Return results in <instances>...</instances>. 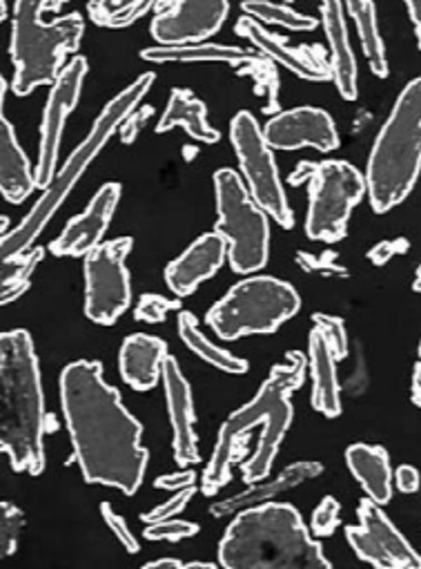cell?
I'll return each instance as SVG.
<instances>
[{
	"label": "cell",
	"mask_w": 421,
	"mask_h": 569,
	"mask_svg": "<svg viewBox=\"0 0 421 569\" xmlns=\"http://www.w3.org/2000/svg\"><path fill=\"white\" fill-rule=\"evenodd\" d=\"M412 291H414V293H421V266L417 268V274H414V283H412Z\"/></svg>",
	"instance_id": "cell-49"
},
{
	"label": "cell",
	"mask_w": 421,
	"mask_h": 569,
	"mask_svg": "<svg viewBox=\"0 0 421 569\" xmlns=\"http://www.w3.org/2000/svg\"><path fill=\"white\" fill-rule=\"evenodd\" d=\"M345 462L352 476L359 480L361 489L377 505H385L392 498V469L390 458L383 447L352 445L345 451Z\"/></svg>",
	"instance_id": "cell-26"
},
{
	"label": "cell",
	"mask_w": 421,
	"mask_h": 569,
	"mask_svg": "<svg viewBox=\"0 0 421 569\" xmlns=\"http://www.w3.org/2000/svg\"><path fill=\"white\" fill-rule=\"evenodd\" d=\"M403 3L408 8L410 21L417 30V43H419V50H421V0H403Z\"/></svg>",
	"instance_id": "cell-46"
},
{
	"label": "cell",
	"mask_w": 421,
	"mask_h": 569,
	"mask_svg": "<svg viewBox=\"0 0 421 569\" xmlns=\"http://www.w3.org/2000/svg\"><path fill=\"white\" fill-rule=\"evenodd\" d=\"M48 413L32 336H0V449L14 471H46Z\"/></svg>",
	"instance_id": "cell-3"
},
{
	"label": "cell",
	"mask_w": 421,
	"mask_h": 569,
	"mask_svg": "<svg viewBox=\"0 0 421 569\" xmlns=\"http://www.w3.org/2000/svg\"><path fill=\"white\" fill-rule=\"evenodd\" d=\"M312 320H314V327L323 333L332 356L337 360H343L348 356V331H345L343 320L328 316V313H314Z\"/></svg>",
	"instance_id": "cell-36"
},
{
	"label": "cell",
	"mask_w": 421,
	"mask_h": 569,
	"mask_svg": "<svg viewBox=\"0 0 421 569\" xmlns=\"http://www.w3.org/2000/svg\"><path fill=\"white\" fill-rule=\"evenodd\" d=\"M321 26L330 48L332 81L345 101L357 99V61L350 48L343 0H321Z\"/></svg>",
	"instance_id": "cell-21"
},
{
	"label": "cell",
	"mask_w": 421,
	"mask_h": 569,
	"mask_svg": "<svg viewBox=\"0 0 421 569\" xmlns=\"http://www.w3.org/2000/svg\"><path fill=\"white\" fill-rule=\"evenodd\" d=\"M86 74H88V61L83 57H77L66 66V70L61 72V77L50 90L48 106L43 112V123H41V148H39V166H37L39 188H48L57 177V161H59L63 128L68 117L79 106Z\"/></svg>",
	"instance_id": "cell-14"
},
{
	"label": "cell",
	"mask_w": 421,
	"mask_h": 569,
	"mask_svg": "<svg viewBox=\"0 0 421 569\" xmlns=\"http://www.w3.org/2000/svg\"><path fill=\"white\" fill-rule=\"evenodd\" d=\"M243 14L254 19V21H263L268 26H279L285 30H294V32H305V30H314L317 21L294 12L290 6H274L268 3V0H245L241 6Z\"/></svg>",
	"instance_id": "cell-32"
},
{
	"label": "cell",
	"mask_w": 421,
	"mask_h": 569,
	"mask_svg": "<svg viewBox=\"0 0 421 569\" xmlns=\"http://www.w3.org/2000/svg\"><path fill=\"white\" fill-rule=\"evenodd\" d=\"M419 358H421V345H419ZM412 402L421 409V360L414 367V376H412Z\"/></svg>",
	"instance_id": "cell-47"
},
{
	"label": "cell",
	"mask_w": 421,
	"mask_h": 569,
	"mask_svg": "<svg viewBox=\"0 0 421 569\" xmlns=\"http://www.w3.org/2000/svg\"><path fill=\"white\" fill-rule=\"evenodd\" d=\"M217 194V232L228 241L230 268L250 274L268 263L270 226L268 214L252 199L248 186L230 168L214 172Z\"/></svg>",
	"instance_id": "cell-9"
},
{
	"label": "cell",
	"mask_w": 421,
	"mask_h": 569,
	"mask_svg": "<svg viewBox=\"0 0 421 569\" xmlns=\"http://www.w3.org/2000/svg\"><path fill=\"white\" fill-rule=\"evenodd\" d=\"M34 188H39L37 172H32L12 123L0 117V192L10 203H23Z\"/></svg>",
	"instance_id": "cell-24"
},
{
	"label": "cell",
	"mask_w": 421,
	"mask_h": 569,
	"mask_svg": "<svg viewBox=\"0 0 421 569\" xmlns=\"http://www.w3.org/2000/svg\"><path fill=\"white\" fill-rule=\"evenodd\" d=\"M43 257H46L43 248H30L26 252L3 259V277H0V283H3V293H0V302L8 307L12 302H17L30 289V279H32L37 266L43 261Z\"/></svg>",
	"instance_id": "cell-31"
},
{
	"label": "cell",
	"mask_w": 421,
	"mask_h": 569,
	"mask_svg": "<svg viewBox=\"0 0 421 569\" xmlns=\"http://www.w3.org/2000/svg\"><path fill=\"white\" fill-rule=\"evenodd\" d=\"M339 511H341V505L337 502V498L332 496H325L321 500V505L314 509L312 513V533L319 536V538H325V536H332L337 525H339Z\"/></svg>",
	"instance_id": "cell-39"
},
{
	"label": "cell",
	"mask_w": 421,
	"mask_h": 569,
	"mask_svg": "<svg viewBox=\"0 0 421 569\" xmlns=\"http://www.w3.org/2000/svg\"><path fill=\"white\" fill-rule=\"evenodd\" d=\"M263 137L272 150L314 148L319 152H330L339 148L334 121L319 108H297L274 114L265 123Z\"/></svg>",
	"instance_id": "cell-16"
},
{
	"label": "cell",
	"mask_w": 421,
	"mask_h": 569,
	"mask_svg": "<svg viewBox=\"0 0 421 569\" xmlns=\"http://www.w3.org/2000/svg\"><path fill=\"white\" fill-rule=\"evenodd\" d=\"M143 567H146V569H161V567H172V569H179V567H186V562H181V560H174V558H161V560H152V562H146Z\"/></svg>",
	"instance_id": "cell-48"
},
{
	"label": "cell",
	"mask_w": 421,
	"mask_h": 569,
	"mask_svg": "<svg viewBox=\"0 0 421 569\" xmlns=\"http://www.w3.org/2000/svg\"><path fill=\"white\" fill-rule=\"evenodd\" d=\"M163 387H166V400H168V413L172 422V449L177 465H197L201 462V453L197 447V433H194V407H192V391L190 382L181 373V367L174 358H166L163 362Z\"/></svg>",
	"instance_id": "cell-18"
},
{
	"label": "cell",
	"mask_w": 421,
	"mask_h": 569,
	"mask_svg": "<svg viewBox=\"0 0 421 569\" xmlns=\"http://www.w3.org/2000/svg\"><path fill=\"white\" fill-rule=\"evenodd\" d=\"M181 305L177 300H168L163 296H143L134 309V318L148 325H161L170 311H179Z\"/></svg>",
	"instance_id": "cell-38"
},
{
	"label": "cell",
	"mask_w": 421,
	"mask_h": 569,
	"mask_svg": "<svg viewBox=\"0 0 421 569\" xmlns=\"http://www.w3.org/2000/svg\"><path fill=\"white\" fill-rule=\"evenodd\" d=\"M152 83H154V74L152 72L143 74L103 108L101 117L94 121L86 141L79 143V148L70 154V159L66 161L61 172H57L54 181L46 188L43 197L37 201V206L28 212V217L12 232L3 234V241H0V254H3V259L32 248L34 239L43 232V228L57 214L59 206L72 192V188L83 177L88 166L99 157V152L106 148L110 137L126 123V119L143 101V97L150 92Z\"/></svg>",
	"instance_id": "cell-7"
},
{
	"label": "cell",
	"mask_w": 421,
	"mask_h": 569,
	"mask_svg": "<svg viewBox=\"0 0 421 569\" xmlns=\"http://www.w3.org/2000/svg\"><path fill=\"white\" fill-rule=\"evenodd\" d=\"M141 57L152 63H168V61H186V63H197V61H223L230 66H243L250 54L239 50V48H228V46H181V48H154V50H143Z\"/></svg>",
	"instance_id": "cell-30"
},
{
	"label": "cell",
	"mask_w": 421,
	"mask_h": 569,
	"mask_svg": "<svg viewBox=\"0 0 421 569\" xmlns=\"http://www.w3.org/2000/svg\"><path fill=\"white\" fill-rule=\"evenodd\" d=\"M294 3V0H283V6H292Z\"/></svg>",
	"instance_id": "cell-50"
},
{
	"label": "cell",
	"mask_w": 421,
	"mask_h": 569,
	"mask_svg": "<svg viewBox=\"0 0 421 569\" xmlns=\"http://www.w3.org/2000/svg\"><path fill=\"white\" fill-rule=\"evenodd\" d=\"M121 199L119 183H106L90 201L83 214L70 219L66 230L50 243L57 257H83L101 246V239L117 212Z\"/></svg>",
	"instance_id": "cell-17"
},
{
	"label": "cell",
	"mask_w": 421,
	"mask_h": 569,
	"mask_svg": "<svg viewBox=\"0 0 421 569\" xmlns=\"http://www.w3.org/2000/svg\"><path fill=\"white\" fill-rule=\"evenodd\" d=\"M101 516H103V520L108 522V527L112 529V533L123 542V547H126L130 553H139V549H141L139 540L132 536L128 522L112 509L110 502H103V505H101Z\"/></svg>",
	"instance_id": "cell-41"
},
{
	"label": "cell",
	"mask_w": 421,
	"mask_h": 569,
	"mask_svg": "<svg viewBox=\"0 0 421 569\" xmlns=\"http://www.w3.org/2000/svg\"><path fill=\"white\" fill-rule=\"evenodd\" d=\"M132 237H119L86 254V316L101 327H112L132 305L126 259Z\"/></svg>",
	"instance_id": "cell-12"
},
{
	"label": "cell",
	"mask_w": 421,
	"mask_h": 569,
	"mask_svg": "<svg viewBox=\"0 0 421 569\" xmlns=\"http://www.w3.org/2000/svg\"><path fill=\"white\" fill-rule=\"evenodd\" d=\"M357 516L359 525L345 527V540L361 560L379 569H421V556L390 522L381 505L365 498Z\"/></svg>",
	"instance_id": "cell-13"
},
{
	"label": "cell",
	"mask_w": 421,
	"mask_h": 569,
	"mask_svg": "<svg viewBox=\"0 0 421 569\" xmlns=\"http://www.w3.org/2000/svg\"><path fill=\"white\" fill-rule=\"evenodd\" d=\"M421 172V77L399 94L368 157L365 183L374 212L399 206Z\"/></svg>",
	"instance_id": "cell-5"
},
{
	"label": "cell",
	"mask_w": 421,
	"mask_h": 569,
	"mask_svg": "<svg viewBox=\"0 0 421 569\" xmlns=\"http://www.w3.org/2000/svg\"><path fill=\"white\" fill-rule=\"evenodd\" d=\"M237 32L241 37H245L248 41H252L254 48L263 57H268L272 63H279L281 68L294 72L297 77H301L305 81H325L332 77L330 63L323 61V54H317V52H321L319 48H308V46L288 48L279 37L261 30L257 26V21L250 17H243L237 23Z\"/></svg>",
	"instance_id": "cell-20"
},
{
	"label": "cell",
	"mask_w": 421,
	"mask_h": 569,
	"mask_svg": "<svg viewBox=\"0 0 421 569\" xmlns=\"http://www.w3.org/2000/svg\"><path fill=\"white\" fill-rule=\"evenodd\" d=\"M150 6L152 0H101L99 6L92 3L90 10L99 26L123 28L134 23Z\"/></svg>",
	"instance_id": "cell-33"
},
{
	"label": "cell",
	"mask_w": 421,
	"mask_h": 569,
	"mask_svg": "<svg viewBox=\"0 0 421 569\" xmlns=\"http://www.w3.org/2000/svg\"><path fill=\"white\" fill-rule=\"evenodd\" d=\"M179 336H181V340L186 342V347H188L192 353H197L203 362H208V365H212V367H217V369H221V371H225V373H230V376H243V373H248V369H250L248 362H245L243 358H237L234 353H230V351H225V349L212 345V342L201 333L197 318H194L192 313H188V311H181V313H179Z\"/></svg>",
	"instance_id": "cell-29"
},
{
	"label": "cell",
	"mask_w": 421,
	"mask_h": 569,
	"mask_svg": "<svg viewBox=\"0 0 421 569\" xmlns=\"http://www.w3.org/2000/svg\"><path fill=\"white\" fill-rule=\"evenodd\" d=\"M230 141L239 157V166L252 199L270 214L281 228H292L294 217L288 206L272 148L263 130L250 112H239L230 123Z\"/></svg>",
	"instance_id": "cell-11"
},
{
	"label": "cell",
	"mask_w": 421,
	"mask_h": 569,
	"mask_svg": "<svg viewBox=\"0 0 421 569\" xmlns=\"http://www.w3.org/2000/svg\"><path fill=\"white\" fill-rule=\"evenodd\" d=\"M199 533L197 522L188 520H161V522H150L143 531L148 540H168V542H179L183 538H192Z\"/></svg>",
	"instance_id": "cell-37"
},
{
	"label": "cell",
	"mask_w": 421,
	"mask_h": 569,
	"mask_svg": "<svg viewBox=\"0 0 421 569\" xmlns=\"http://www.w3.org/2000/svg\"><path fill=\"white\" fill-rule=\"evenodd\" d=\"M419 471L412 467V465H401L397 471H394V485L399 491L403 493H414L419 489Z\"/></svg>",
	"instance_id": "cell-45"
},
{
	"label": "cell",
	"mask_w": 421,
	"mask_h": 569,
	"mask_svg": "<svg viewBox=\"0 0 421 569\" xmlns=\"http://www.w3.org/2000/svg\"><path fill=\"white\" fill-rule=\"evenodd\" d=\"M299 172H305L310 183L305 234L325 243L341 241L348 232L352 208L368 194L365 177L348 161L301 166Z\"/></svg>",
	"instance_id": "cell-10"
},
{
	"label": "cell",
	"mask_w": 421,
	"mask_h": 569,
	"mask_svg": "<svg viewBox=\"0 0 421 569\" xmlns=\"http://www.w3.org/2000/svg\"><path fill=\"white\" fill-rule=\"evenodd\" d=\"M225 569H330L301 513L292 505L265 502L237 513L219 542Z\"/></svg>",
	"instance_id": "cell-4"
},
{
	"label": "cell",
	"mask_w": 421,
	"mask_h": 569,
	"mask_svg": "<svg viewBox=\"0 0 421 569\" xmlns=\"http://www.w3.org/2000/svg\"><path fill=\"white\" fill-rule=\"evenodd\" d=\"M345 8L357 26V34H359V41H361V48L370 63L372 74L379 79H385L388 77L385 46H383L381 32H379L377 10L372 6V0H345Z\"/></svg>",
	"instance_id": "cell-28"
},
{
	"label": "cell",
	"mask_w": 421,
	"mask_h": 569,
	"mask_svg": "<svg viewBox=\"0 0 421 569\" xmlns=\"http://www.w3.org/2000/svg\"><path fill=\"white\" fill-rule=\"evenodd\" d=\"M410 250V241L405 237H399V239H388V241H381L377 246H372L368 250V259L374 263V266H383L388 263L394 254H405Z\"/></svg>",
	"instance_id": "cell-43"
},
{
	"label": "cell",
	"mask_w": 421,
	"mask_h": 569,
	"mask_svg": "<svg viewBox=\"0 0 421 569\" xmlns=\"http://www.w3.org/2000/svg\"><path fill=\"white\" fill-rule=\"evenodd\" d=\"M23 527H26V513L8 500L0 502V556L8 558L17 551Z\"/></svg>",
	"instance_id": "cell-35"
},
{
	"label": "cell",
	"mask_w": 421,
	"mask_h": 569,
	"mask_svg": "<svg viewBox=\"0 0 421 569\" xmlns=\"http://www.w3.org/2000/svg\"><path fill=\"white\" fill-rule=\"evenodd\" d=\"M237 74H250L254 79V83H257V90L259 92H268V106L263 108L268 114L279 110V101H277L279 79H277V70H274V66H272V61L268 57H263V59L250 57L241 66V72H237Z\"/></svg>",
	"instance_id": "cell-34"
},
{
	"label": "cell",
	"mask_w": 421,
	"mask_h": 569,
	"mask_svg": "<svg viewBox=\"0 0 421 569\" xmlns=\"http://www.w3.org/2000/svg\"><path fill=\"white\" fill-rule=\"evenodd\" d=\"M323 471V467L319 462H297V465H290L285 467L274 480L270 482H259V485H250L245 491L232 496V498H225V500H219L210 507V513L217 516V518H228V516H237L239 511L243 509H250V507H257V505H265V502H272L277 496L317 478L319 473Z\"/></svg>",
	"instance_id": "cell-23"
},
{
	"label": "cell",
	"mask_w": 421,
	"mask_h": 569,
	"mask_svg": "<svg viewBox=\"0 0 421 569\" xmlns=\"http://www.w3.org/2000/svg\"><path fill=\"white\" fill-rule=\"evenodd\" d=\"M194 493H197V485H192V487H186V489H179V493L174 496V498H170L168 502H163V505H159V507H154L152 511H146V513H141V520L143 522H161V520H170V518H174V516H179L186 507H188V502L194 498Z\"/></svg>",
	"instance_id": "cell-40"
},
{
	"label": "cell",
	"mask_w": 421,
	"mask_h": 569,
	"mask_svg": "<svg viewBox=\"0 0 421 569\" xmlns=\"http://www.w3.org/2000/svg\"><path fill=\"white\" fill-rule=\"evenodd\" d=\"M63 418L74 458L90 485L134 496L148 467L143 427L123 407L121 393L103 380V365L79 360L61 373Z\"/></svg>",
	"instance_id": "cell-1"
},
{
	"label": "cell",
	"mask_w": 421,
	"mask_h": 569,
	"mask_svg": "<svg viewBox=\"0 0 421 569\" xmlns=\"http://www.w3.org/2000/svg\"><path fill=\"white\" fill-rule=\"evenodd\" d=\"M230 12V0H170L152 21V37L166 48L199 46L214 37Z\"/></svg>",
	"instance_id": "cell-15"
},
{
	"label": "cell",
	"mask_w": 421,
	"mask_h": 569,
	"mask_svg": "<svg viewBox=\"0 0 421 569\" xmlns=\"http://www.w3.org/2000/svg\"><path fill=\"white\" fill-rule=\"evenodd\" d=\"M308 362L312 373V407L325 418L341 413V389L337 380V358L332 356L323 333L314 327L308 338Z\"/></svg>",
	"instance_id": "cell-25"
},
{
	"label": "cell",
	"mask_w": 421,
	"mask_h": 569,
	"mask_svg": "<svg viewBox=\"0 0 421 569\" xmlns=\"http://www.w3.org/2000/svg\"><path fill=\"white\" fill-rule=\"evenodd\" d=\"M63 0H17L12 19V61L17 97H28L41 86H54L66 61L81 48L86 23L81 14H68L52 23L46 12L57 10Z\"/></svg>",
	"instance_id": "cell-6"
},
{
	"label": "cell",
	"mask_w": 421,
	"mask_h": 569,
	"mask_svg": "<svg viewBox=\"0 0 421 569\" xmlns=\"http://www.w3.org/2000/svg\"><path fill=\"white\" fill-rule=\"evenodd\" d=\"M228 257V241L219 232L199 237L181 257L166 268V281L177 298L192 296L210 279Z\"/></svg>",
	"instance_id": "cell-19"
},
{
	"label": "cell",
	"mask_w": 421,
	"mask_h": 569,
	"mask_svg": "<svg viewBox=\"0 0 421 569\" xmlns=\"http://www.w3.org/2000/svg\"><path fill=\"white\" fill-rule=\"evenodd\" d=\"M297 261H299V266L305 272H317V274H323V277H343V274H348L345 268L332 263L334 261V252H323L321 257H312V254L299 252Z\"/></svg>",
	"instance_id": "cell-42"
},
{
	"label": "cell",
	"mask_w": 421,
	"mask_h": 569,
	"mask_svg": "<svg viewBox=\"0 0 421 569\" xmlns=\"http://www.w3.org/2000/svg\"><path fill=\"white\" fill-rule=\"evenodd\" d=\"M174 128H183L194 141H201V143H217L221 139V134L210 126L208 121V108L203 101L194 99L190 90H183V88H177L172 90L170 94V101H168V108L157 126V132L163 134L168 130H174Z\"/></svg>",
	"instance_id": "cell-27"
},
{
	"label": "cell",
	"mask_w": 421,
	"mask_h": 569,
	"mask_svg": "<svg viewBox=\"0 0 421 569\" xmlns=\"http://www.w3.org/2000/svg\"><path fill=\"white\" fill-rule=\"evenodd\" d=\"M166 358H168V347L163 340L146 333H134L126 338L119 353L123 382L137 391L154 389L163 373Z\"/></svg>",
	"instance_id": "cell-22"
},
{
	"label": "cell",
	"mask_w": 421,
	"mask_h": 569,
	"mask_svg": "<svg viewBox=\"0 0 421 569\" xmlns=\"http://www.w3.org/2000/svg\"><path fill=\"white\" fill-rule=\"evenodd\" d=\"M299 309V293L288 281L254 274L234 283L232 291L208 311L206 322L221 340H237L274 333Z\"/></svg>",
	"instance_id": "cell-8"
},
{
	"label": "cell",
	"mask_w": 421,
	"mask_h": 569,
	"mask_svg": "<svg viewBox=\"0 0 421 569\" xmlns=\"http://www.w3.org/2000/svg\"><path fill=\"white\" fill-rule=\"evenodd\" d=\"M197 485V473L192 469L181 471V473H170V476H159L154 480L157 489H186Z\"/></svg>",
	"instance_id": "cell-44"
},
{
	"label": "cell",
	"mask_w": 421,
	"mask_h": 569,
	"mask_svg": "<svg viewBox=\"0 0 421 569\" xmlns=\"http://www.w3.org/2000/svg\"><path fill=\"white\" fill-rule=\"evenodd\" d=\"M308 358L299 351H290L283 365L272 367L270 378L263 382L259 393L234 411L221 427L212 458L203 471L201 489L206 496L219 493L232 480V465L245 453V442L257 425H263L259 447L254 456L241 465L245 485H257L268 478L279 447L292 425L290 396L303 385L308 371Z\"/></svg>",
	"instance_id": "cell-2"
}]
</instances>
